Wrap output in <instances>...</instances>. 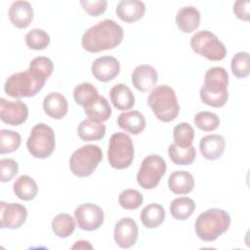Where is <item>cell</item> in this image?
<instances>
[{
  "label": "cell",
  "mask_w": 250,
  "mask_h": 250,
  "mask_svg": "<svg viewBox=\"0 0 250 250\" xmlns=\"http://www.w3.org/2000/svg\"><path fill=\"white\" fill-rule=\"evenodd\" d=\"M103 160V151L96 145H86L76 149L69 158V168L73 175L85 178L92 175Z\"/></svg>",
  "instance_id": "8992f818"
},
{
  "label": "cell",
  "mask_w": 250,
  "mask_h": 250,
  "mask_svg": "<svg viewBox=\"0 0 250 250\" xmlns=\"http://www.w3.org/2000/svg\"><path fill=\"white\" fill-rule=\"evenodd\" d=\"M158 81V74L155 68L149 64L138 65L132 73V83L141 92H147L154 88Z\"/></svg>",
  "instance_id": "2e32d148"
},
{
  "label": "cell",
  "mask_w": 250,
  "mask_h": 250,
  "mask_svg": "<svg viewBox=\"0 0 250 250\" xmlns=\"http://www.w3.org/2000/svg\"><path fill=\"white\" fill-rule=\"evenodd\" d=\"M72 249H92L93 246L86 240H79L71 247Z\"/></svg>",
  "instance_id": "7bdbcfd3"
},
{
  "label": "cell",
  "mask_w": 250,
  "mask_h": 250,
  "mask_svg": "<svg viewBox=\"0 0 250 250\" xmlns=\"http://www.w3.org/2000/svg\"><path fill=\"white\" fill-rule=\"evenodd\" d=\"M29 66L36 67L37 69H39L40 71L45 73L48 77L51 76V74H52V72L54 70V63H53V62L49 58L43 57V56L34 58L30 62Z\"/></svg>",
  "instance_id": "60d3db41"
},
{
  "label": "cell",
  "mask_w": 250,
  "mask_h": 250,
  "mask_svg": "<svg viewBox=\"0 0 250 250\" xmlns=\"http://www.w3.org/2000/svg\"><path fill=\"white\" fill-rule=\"evenodd\" d=\"M229 74L224 67L209 68L204 76V83L200 89L201 101L213 107H222L229 99Z\"/></svg>",
  "instance_id": "3957f363"
},
{
  "label": "cell",
  "mask_w": 250,
  "mask_h": 250,
  "mask_svg": "<svg viewBox=\"0 0 250 250\" xmlns=\"http://www.w3.org/2000/svg\"><path fill=\"white\" fill-rule=\"evenodd\" d=\"M92 74L101 82H108L114 79L120 71V63L112 56H104L96 59L91 66Z\"/></svg>",
  "instance_id": "9a60e30c"
},
{
  "label": "cell",
  "mask_w": 250,
  "mask_h": 250,
  "mask_svg": "<svg viewBox=\"0 0 250 250\" xmlns=\"http://www.w3.org/2000/svg\"><path fill=\"white\" fill-rule=\"evenodd\" d=\"M173 137L175 144L180 146H189L192 145L194 138V130L190 124L182 122L173 129Z\"/></svg>",
  "instance_id": "d590c367"
},
{
  "label": "cell",
  "mask_w": 250,
  "mask_h": 250,
  "mask_svg": "<svg viewBox=\"0 0 250 250\" xmlns=\"http://www.w3.org/2000/svg\"><path fill=\"white\" fill-rule=\"evenodd\" d=\"M100 97L97 88L89 82L78 84L73 90V98L77 104L84 108L91 105Z\"/></svg>",
  "instance_id": "83f0119b"
},
{
  "label": "cell",
  "mask_w": 250,
  "mask_h": 250,
  "mask_svg": "<svg viewBox=\"0 0 250 250\" xmlns=\"http://www.w3.org/2000/svg\"><path fill=\"white\" fill-rule=\"evenodd\" d=\"M49 77L37 69L29 66L26 70L9 76L4 85L5 93L12 98H28L35 96L43 88Z\"/></svg>",
  "instance_id": "7a4b0ae2"
},
{
  "label": "cell",
  "mask_w": 250,
  "mask_h": 250,
  "mask_svg": "<svg viewBox=\"0 0 250 250\" xmlns=\"http://www.w3.org/2000/svg\"><path fill=\"white\" fill-rule=\"evenodd\" d=\"M21 143V135L18 132L2 129L0 131V153H10L16 151Z\"/></svg>",
  "instance_id": "d6a6232c"
},
{
  "label": "cell",
  "mask_w": 250,
  "mask_h": 250,
  "mask_svg": "<svg viewBox=\"0 0 250 250\" xmlns=\"http://www.w3.org/2000/svg\"><path fill=\"white\" fill-rule=\"evenodd\" d=\"M144 201L143 194L137 189H125L123 190L118 197V202L123 209L126 210H135L138 209Z\"/></svg>",
  "instance_id": "74e56055"
},
{
  "label": "cell",
  "mask_w": 250,
  "mask_h": 250,
  "mask_svg": "<svg viewBox=\"0 0 250 250\" xmlns=\"http://www.w3.org/2000/svg\"><path fill=\"white\" fill-rule=\"evenodd\" d=\"M8 16L14 26L25 28L33 20V8L27 1H15L10 6Z\"/></svg>",
  "instance_id": "e0dca14e"
},
{
  "label": "cell",
  "mask_w": 250,
  "mask_h": 250,
  "mask_svg": "<svg viewBox=\"0 0 250 250\" xmlns=\"http://www.w3.org/2000/svg\"><path fill=\"white\" fill-rule=\"evenodd\" d=\"M195 126L205 132L216 130L220 125V118L217 114L210 111H200L194 116Z\"/></svg>",
  "instance_id": "8d00e7d4"
},
{
  "label": "cell",
  "mask_w": 250,
  "mask_h": 250,
  "mask_svg": "<svg viewBox=\"0 0 250 250\" xmlns=\"http://www.w3.org/2000/svg\"><path fill=\"white\" fill-rule=\"evenodd\" d=\"M29 153L35 158H48L54 152L56 146V138L54 130L44 124H36L30 132L26 142Z\"/></svg>",
  "instance_id": "ba28073f"
},
{
  "label": "cell",
  "mask_w": 250,
  "mask_h": 250,
  "mask_svg": "<svg viewBox=\"0 0 250 250\" xmlns=\"http://www.w3.org/2000/svg\"><path fill=\"white\" fill-rule=\"evenodd\" d=\"M168 154L170 159L177 165H190L195 159L196 150L192 145L184 147L174 143L169 146Z\"/></svg>",
  "instance_id": "f1b7e54d"
},
{
  "label": "cell",
  "mask_w": 250,
  "mask_h": 250,
  "mask_svg": "<svg viewBox=\"0 0 250 250\" xmlns=\"http://www.w3.org/2000/svg\"><path fill=\"white\" fill-rule=\"evenodd\" d=\"M225 138L217 134L207 135L203 137L199 143L200 152L207 160H216L220 158L225 151Z\"/></svg>",
  "instance_id": "ac0fdd59"
},
{
  "label": "cell",
  "mask_w": 250,
  "mask_h": 250,
  "mask_svg": "<svg viewBox=\"0 0 250 250\" xmlns=\"http://www.w3.org/2000/svg\"><path fill=\"white\" fill-rule=\"evenodd\" d=\"M15 194L21 200L29 201L35 198L38 192L36 182L27 175L20 176L13 185Z\"/></svg>",
  "instance_id": "484cf974"
},
{
  "label": "cell",
  "mask_w": 250,
  "mask_h": 250,
  "mask_svg": "<svg viewBox=\"0 0 250 250\" xmlns=\"http://www.w3.org/2000/svg\"><path fill=\"white\" fill-rule=\"evenodd\" d=\"M117 125L133 135H138L146 128V118L138 110L126 111L118 116Z\"/></svg>",
  "instance_id": "603a6c76"
},
{
  "label": "cell",
  "mask_w": 250,
  "mask_h": 250,
  "mask_svg": "<svg viewBox=\"0 0 250 250\" xmlns=\"http://www.w3.org/2000/svg\"><path fill=\"white\" fill-rule=\"evenodd\" d=\"M109 165L114 169L128 168L134 159V146L129 135L117 132L111 135L107 149Z\"/></svg>",
  "instance_id": "52a82bcc"
},
{
  "label": "cell",
  "mask_w": 250,
  "mask_h": 250,
  "mask_svg": "<svg viewBox=\"0 0 250 250\" xmlns=\"http://www.w3.org/2000/svg\"><path fill=\"white\" fill-rule=\"evenodd\" d=\"M165 219V211L162 205L150 203L146 205L141 212V221L147 229H155L159 227Z\"/></svg>",
  "instance_id": "4316f807"
},
{
  "label": "cell",
  "mask_w": 250,
  "mask_h": 250,
  "mask_svg": "<svg viewBox=\"0 0 250 250\" xmlns=\"http://www.w3.org/2000/svg\"><path fill=\"white\" fill-rule=\"evenodd\" d=\"M176 23L181 31L185 33L192 32L200 24V13L193 6H185L177 12Z\"/></svg>",
  "instance_id": "44dd1931"
},
{
  "label": "cell",
  "mask_w": 250,
  "mask_h": 250,
  "mask_svg": "<svg viewBox=\"0 0 250 250\" xmlns=\"http://www.w3.org/2000/svg\"><path fill=\"white\" fill-rule=\"evenodd\" d=\"M168 187L175 194H188L194 188L193 176L188 171H175L168 179Z\"/></svg>",
  "instance_id": "cb8c5ba5"
},
{
  "label": "cell",
  "mask_w": 250,
  "mask_h": 250,
  "mask_svg": "<svg viewBox=\"0 0 250 250\" xmlns=\"http://www.w3.org/2000/svg\"><path fill=\"white\" fill-rule=\"evenodd\" d=\"M190 47L193 52L209 61H222L227 55L224 43L209 30H200L193 34Z\"/></svg>",
  "instance_id": "9c48e42d"
},
{
  "label": "cell",
  "mask_w": 250,
  "mask_h": 250,
  "mask_svg": "<svg viewBox=\"0 0 250 250\" xmlns=\"http://www.w3.org/2000/svg\"><path fill=\"white\" fill-rule=\"evenodd\" d=\"M117 17L125 22H134L142 19L146 12L144 2L138 0H122L116 6Z\"/></svg>",
  "instance_id": "d6986e66"
},
{
  "label": "cell",
  "mask_w": 250,
  "mask_h": 250,
  "mask_svg": "<svg viewBox=\"0 0 250 250\" xmlns=\"http://www.w3.org/2000/svg\"><path fill=\"white\" fill-rule=\"evenodd\" d=\"M84 111L90 119L97 122L106 121L111 115V107L107 100L103 96H100L96 102L84 108Z\"/></svg>",
  "instance_id": "4dcf8cb0"
},
{
  "label": "cell",
  "mask_w": 250,
  "mask_h": 250,
  "mask_svg": "<svg viewBox=\"0 0 250 250\" xmlns=\"http://www.w3.org/2000/svg\"><path fill=\"white\" fill-rule=\"evenodd\" d=\"M230 225L229 213L223 209L211 208L198 215L195 233L203 241H214L228 230Z\"/></svg>",
  "instance_id": "277c9868"
},
{
  "label": "cell",
  "mask_w": 250,
  "mask_h": 250,
  "mask_svg": "<svg viewBox=\"0 0 250 250\" xmlns=\"http://www.w3.org/2000/svg\"><path fill=\"white\" fill-rule=\"evenodd\" d=\"M28 116L27 105L18 101H7L5 99L0 100V119L12 126H19L25 122Z\"/></svg>",
  "instance_id": "7c38bea8"
},
{
  "label": "cell",
  "mask_w": 250,
  "mask_h": 250,
  "mask_svg": "<svg viewBox=\"0 0 250 250\" xmlns=\"http://www.w3.org/2000/svg\"><path fill=\"white\" fill-rule=\"evenodd\" d=\"M123 35V28L117 22L104 20L84 32L81 45L89 53H99L117 47L122 42Z\"/></svg>",
  "instance_id": "6da1fadb"
},
{
  "label": "cell",
  "mask_w": 250,
  "mask_h": 250,
  "mask_svg": "<svg viewBox=\"0 0 250 250\" xmlns=\"http://www.w3.org/2000/svg\"><path fill=\"white\" fill-rule=\"evenodd\" d=\"M74 216L78 228L88 231L98 229L103 225L104 219L103 209L93 203L79 205L74 211Z\"/></svg>",
  "instance_id": "8fae6325"
},
{
  "label": "cell",
  "mask_w": 250,
  "mask_h": 250,
  "mask_svg": "<svg viewBox=\"0 0 250 250\" xmlns=\"http://www.w3.org/2000/svg\"><path fill=\"white\" fill-rule=\"evenodd\" d=\"M25 44L32 50H44L50 44V36L43 29L32 28L25 35Z\"/></svg>",
  "instance_id": "e575fe53"
},
{
  "label": "cell",
  "mask_w": 250,
  "mask_h": 250,
  "mask_svg": "<svg viewBox=\"0 0 250 250\" xmlns=\"http://www.w3.org/2000/svg\"><path fill=\"white\" fill-rule=\"evenodd\" d=\"M147 104L157 119L162 122L173 121L180 111L176 93L168 85L154 87L147 97Z\"/></svg>",
  "instance_id": "5b68a950"
},
{
  "label": "cell",
  "mask_w": 250,
  "mask_h": 250,
  "mask_svg": "<svg viewBox=\"0 0 250 250\" xmlns=\"http://www.w3.org/2000/svg\"><path fill=\"white\" fill-rule=\"evenodd\" d=\"M80 4L84 11L93 17H98L104 13L107 6V2L105 0H82L80 1Z\"/></svg>",
  "instance_id": "ab89813d"
},
{
  "label": "cell",
  "mask_w": 250,
  "mask_h": 250,
  "mask_svg": "<svg viewBox=\"0 0 250 250\" xmlns=\"http://www.w3.org/2000/svg\"><path fill=\"white\" fill-rule=\"evenodd\" d=\"M43 109L51 118L62 119L67 113L68 104L64 96L57 92H52L44 98Z\"/></svg>",
  "instance_id": "ffe728a7"
},
{
  "label": "cell",
  "mask_w": 250,
  "mask_h": 250,
  "mask_svg": "<svg viewBox=\"0 0 250 250\" xmlns=\"http://www.w3.org/2000/svg\"><path fill=\"white\" fill-rule=\"evenodd\" d=\"M110 101L115 108L127 110L135 104V97L130 88L122 83L115 84L109 91Z\"/></svg>",
  "instance_id": "7402d4cb"
},
{
  "label": "cell",
  "mask_w": 250,
  "mask_h": 250,
  "mask_svg": "<svg viewBox=\"0 0 250 250\" xmlns=\"http://www.w3.org/2000/svg\"><path fill=\"white\" fill-rule=\"evenodd\" d=\"M230 68L233 75L239 79L245 78L250 73V59L247 52L236 53L230 62Z\"/></svg>",
  "instance_id": "836d02e7"
},
{
  "label": "cell",
  "mask_w": 250,
  "mask_h": 250,
  "mask_svg": "<svg viewBox=\"0 0 250 250\" xmlns=\"http://www.w3.org/2000/svg\"><path fill=\"white\" fill-rule=\"evenodd\" d=\"M105 125L103 122H97L90 118L80 122L77 127V134L82 141L92 142L103 139L105 135Z\"/></svg>",
  "instance_id": "d4e9b609"
},
{
  "label": "cell",
  "mask_w": 250,
  "mask_h": 250,
  "mask_svg": "<svg viewBox=\"0 0 250 250\" xmlns=\"http://www.w3.org/2000/svg\"><path fill=\"white\" fill-rule=\"evenodd\" d=\"M249 1L247 0H238L234 2L233 4V13L236 16L237 19L244 21H249L250 20V8H249Z\"/></svg>",
  "instance_id": "b9f144b4"
},
{
  "label": "cell",
  "mask_w": 250,
  "mask_h": 250,
  "mask_svg": "<svg viewBox=\"0 0 250 250\" xmlns=\"http://www.w3.org/2000/svg\"><path fill=\"white\" fill-rule=\"evenodd\" d=\"M52 229L59 237H68L75 229V221L66 213L58 214L52 221Z\"/></svg>",
  "instance_id": "1f68e13d"
},
{
  "label": "cell",
  "mask_w": 250,
  "mask_h": 250,
  "mask_svg": "<svg viewBox=\"0 0 250 250\" xmlns=\"http://www.w3.org/2000/svg\"><path fill=\"white\" fill-rule=\"evenodd\" d=\"M164 159L157 154H150L144 158L137 174L138 184L145 189L156 188L166 172Z\"/></svg>",
  "instance_id": "30bf717a"
},
{
  "label": "cell",
  "mask_w": 250,
  "mask_h": 250,
  "mask_svg": "<svg viewBox=\"0 0 250 250\" xmlns=\"http://www.w3.org/2000/svg\"><path fill=\"white\" fill-rule=\"evenodd\" d=\"M113 236L119 247L130 248L138 239V226L136 222L129 217L120 219L115 224Z\"/></svg>",
  "instance_id": "5bb4252c"
},
{
  "label": "cell",
  "mask_w": 250,
  "mask_h": 250,
  "mask_svg": "<svg viewBox=\"0 0 250 250\" xmlns=\"http://www.w3.org/2000/svg\"><path fill=\"white\" fill-rule=\"evenodd\" d=\"M195 210V203L189 197H178L170 204V213L172 217L179 221H185L189 218Z\"/></svg>",
  "instance_id": "f546056e"
},
{
  "label": "cell",
  "mask_w": 250,
  "mask_h": 250,
  "mask_svg": "<svg viewBox=\"0 0 250 250\" xmlns=\"http://www.w3.org/2000/svg\"><path fill=\"white\" fill-rule=\"evenodd\" d=\"M0 228L15 229L21 227L26 218V208L19 203H6L1 201L0 203Z\"/></svg>",
  "instance_id": "4fadbf2b"
},
{
  "label": "cell",
  "mask_w": 250,
  "mask_h": 250,
  "mask_svg": "<svg viewBox=\"0 0 250 250\" xmlns=\"http://www.w3.org/2000/svg\"><path fill=\"white\" fill-rule=\"evenodd\" d=\"M0 171H1V182L7 183L11 181L19 171V165L13 158H4L0 160Z\"/></svg>",
  "instance_id": "f35d334b"
}]
</instances>
